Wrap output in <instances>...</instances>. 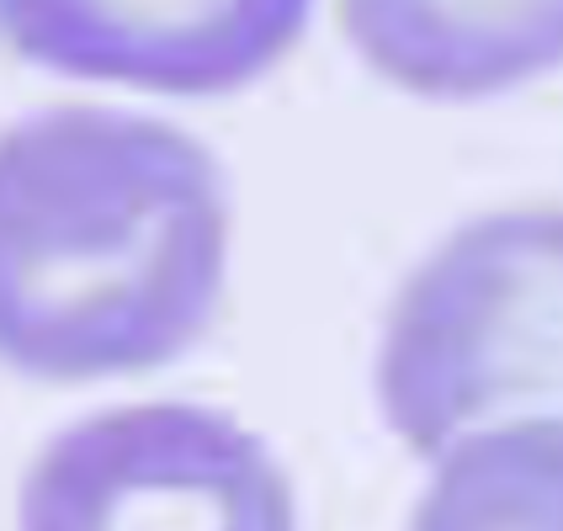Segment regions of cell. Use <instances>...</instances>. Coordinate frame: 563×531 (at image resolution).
<instances>
[{
  "mask_svg": "<svg viewBox=\"0 0 563 531\" xmlns=\"http://www.w3.org/2000/svg\"><path fill=\"white\" fill-rule=\"evenodd\" d=\"M16 531H298L272 446L197 405L91 414L32 463Z\"/></svg>",
  "mask_w": 563,
  "mask_h": 531,
  "instance_id": "obj_3",
  "label": "cell"
},
{
  "mask_svg": "<svg viewBox=\"0 0 563 531\" xmlns=\"http://www.w3.org/2000/svg\"><path fill=\"white\" fill-rule=\"evenodd\" d=\"M377 405L420 457L500 420H563V208L463 223L399 287Z\"/></svg>",
  "mask_w": 563,
  "mask_h": 531,
  "instance_id": "obj_2",
  "label": "cell"
},
{
  "mask_svg": "<svg viewBox=\"0 0 563 531\" xmlns=\"http://www.w3.org/2000/svg\"><path fill=\"white\" fill-rule=\"evenodd\" d=\"M351 48L431 101L516 91L563 64V0H341Z\"/></svg>",
  "mask_w": 563,
  "mask_h": 531,
  "instance_id": "obj_5",
  "label": "cell"
},
{
  "mask_svg": "<svg viewBox=\"0 0 563 531\" xmlns=\"http://www.w3.org/2000/svg\"><path fill=\"white\" fill-rule=\"evenodd\" d=\"M409 531H563V420H500L452 441Z\"/></svg>",
  "mask_w": 563,
  "mask_h": 531,
  "instance_id": "obj_6",
  "label": "cell"
},
{
  "mask_svg": "<svg viewBox=\"0 0 563 531\" xmlns=\"http://www.w3.org/2000/svg\"><path fill=\"white\" fill-rule=\"evenodd\" d=\"M229 272V191L191 133L54 107L0 133V367L107 383L208 335Z\"/></svg>",
  "mask_w": 563,
  "mask_h": 531,
  "instance_id": "obj_1",
  "label": "cell"
},
{
  "mask_svg": "<svg viewBox=\"0 0 563 531\" xmlns=\"http://www.w3.org/2000/svg\"><path fill=\"white\" fill-rule=\"evenodd\" d=\"M313 0H0V43L75 80L223 96L277 69Z\"/></svg>",
  "mask_w": 563,
  "mask_h": 531,
  "instance_id": "obj_4",
  "label": "cell"
}]
</instances>
